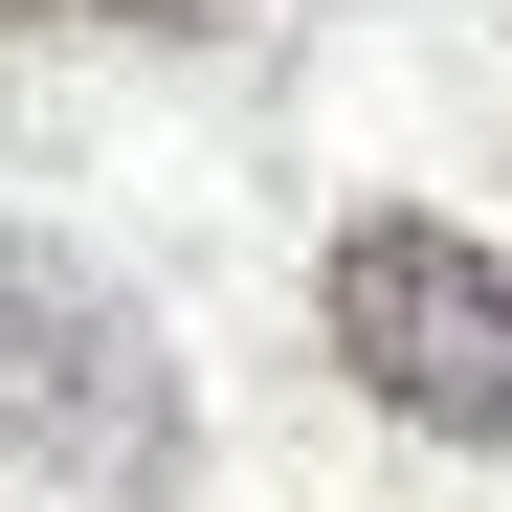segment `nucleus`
<instances>
[{
  "label": "nucleus",
  "instance_id": "obj_2",
  "mask_svg": "<svg viewBox=\"0 0 512 512\" xmlns=\"http://www.w3.org/2000/svg\"><path fill=\"white\" fill-rule=\"evenodd\" d=\"M334 357H357V401H401L423 446H512V268L468 223H334Z\"/></svg>",
  "mask_w": 512,
  "mask_h": 512
},
{
  "label": "nucleus",
  "instance_id": "obj_3",
  "mask_svg": "<svg viewBox=\"0 0 512 512\" xmlns=\"http://www.w3.org/2000/svg\"><path fill=\"white\" fill-rule=\"evenodd\" d=\"M0 23H67V0H0ZM90 23H245V0H90Z\"/></svg>",
  "mask_w": 512,
  "mask_h": 512
},
{
  "label": "nucleus",
  "instance_id": "obj_1",
  "mask_svg": "<svg viewBox=\"0 0 512 512\" xmlns=\"http://www.w3.org/2000/svg\"><path fill=\"white\" fill-rule=\"evenodd\" d=\"M0 423L90 512H179V468H201V401L156 357V312L112 268H67V245H0Z\"/></svg>",
  "mask_w": 512,
  "mask_h": 512
}]
</instances>
